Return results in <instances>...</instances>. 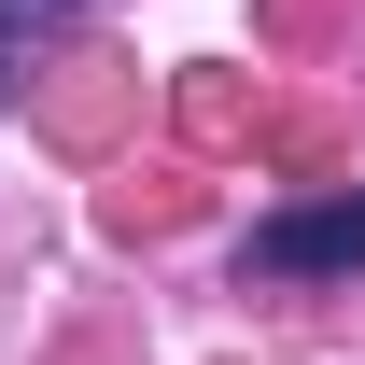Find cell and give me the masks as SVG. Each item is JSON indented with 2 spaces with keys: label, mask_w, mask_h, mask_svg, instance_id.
Instances as JSON below:
<instances>
[{
  "label": "cell",
  "mask_w": 365,
  "mask_h": 365,
  "mask_svg": "<svg viewBox=\"0 0 365 365\" xmlns=\"http://www.w3.org/2000/svg\"><path fill=\"white\" fill-rule=\"evenodd\" d=\"M351 267H365V182L253 225V281H351Z\"/></svg>",
  "instance_id": "1"
},
{
  "label": "cell",
  "mask_w": 365,
  "mask_h": 365,
  "mask_svg": "<svg viewBox=\"0 0 365 365\" xmlns=\"http://www.w3.org/2000/svg\"><path fill=\"white\" fill-rule=\"evenodd\" d=\"M14 85H29V29H0V113H14Z\"/></svg>",
  "instance_id": "2"
},
{
  "label": "cell",
  "mask_w": 365,
  "mask_h": 365,
  "mask_svg": "<svg viewBox=\"0 0 365 365\" xmlns=\"http://www.w3.org/2000/svg\"><path fill=\"white\" fill-rule=\"evenodd\" d=\"M43 14H85V0H0V29H43Z\"/></svg>",
  "instance_id": "3"
}]
</instances>
